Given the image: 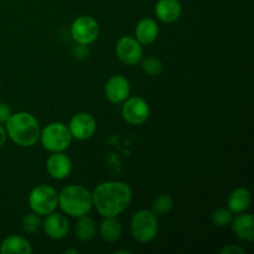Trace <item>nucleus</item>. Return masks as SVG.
Segmentation results:
<instances>
[{"mask_svg": "<svg viewBox=\"0 0 254 254\" xmlns=\"http://www.w3.org/2000/svg\"><path fill=\"white\" fill-rule=\"evenodd\" d=\"M131 198L130 186L119 180L101 183L92 192L93 207L102 217H118L129 207Z\"/></svg>", "mask_w": 254, "mask_h": 254, "instance_id": "f257e3e1", "label": "nucleus"}, {"mask_svg": "<svg viewBox=\"0 0 254 254\" xmlns=\"http://www.w3.org/2000/svg\"><path fill=\"white\" fill-rule=\"evenodd\" d=\"M7 138L21 148H31L39 141L41 127L34 114L29 112L12 113L5 123Z\"/></svg>", "mask_w": 254, "mask_h": 254, "instance_id": "f03ea898", "label": "nucleus"}, {"mask_svg": "<svg viewBox=\"0 0 254 254\" xmlns=\"http://www.w3.org/2000/svg\"><path fill=\"white\" fill-rule=\"evenodd\" d=\"M59 207L69 217H81L88 215L93 208L92 192L83 185H67L59 192Z\"/></svg>", "mask_w": 254, "mask_h": 254, "instance_id": "7ed1b4c3", "label": "nucleus"}, {"mask_svg": "<svg viewBox=\"0 0 254 254\" xmlns=\"http://www.w3.org/2000/svg\"><path fill=\"white\" fill-rule=\"evenodd\" d=\"M159 218L158 215L148 208L139 210L131 216L130 233L139 243H149L158 236Z\"/></svg>", "mask_w": 254, "mask_h": 254, "instance_id": "20e7f679", "label": "nucleus"}, {"mask_svg": "<svg viewBox=\"0 0 254 254\" xmlns=\"http://www.w3.org/2000/svg\"><path fill=\"white\" fill-rule=\"evenodd\" d=\"M72 139L73 138H72L68 126L61 122H54L41 129L39 140L47 151L59 153V151H64L68 149Z\"/></svg>", "mask_w": 254, "mask_h": 254, "instance_id": "39448f33", "label": "nucleus"}, {"mask_svg": "<svg viewBox=\"0 0 254 254\" xmlns=\"http://www.w3.org/2000/svg\"><path fill=\"white\" fill-rule=\"evenodd\" d=\"M27 202L32 212L47 216L59 207V192L50 185H37L30 191Z\"/></svg>", "mask_w": 254, "mask_h": 254, "instance_id": "423d86ee", "label": "nucleus"}, {"mask_svg": "<svg viewBox=\"0 0 254 254\" xmlns=\"http://www.w3.org/2000/svg\"><path fill=\"white\" fill-rule=\"evenodd\" d=\"M101 32L98 21L89 15L78 16L71 25L72 40L77 45L89 46L97 41Z\"/></svg>", "mask_w": 254, "mask_h": 254, "instance_id": "0eeeda50", "label": "nucleus"}, {"mask_svg": "<svg viewBox=\"0 0 254 254\" xmlns=\"http://www.w3.org/2000/svg\"><path fill=\"white\" fill-rule=\"evenodd\" d=\"M122 106V117L131 126H143L150 117L149 103L141 97L129 96Z\"/></svg>", "mask_w": 254, "mask_h": 254, "instance_id": "6e6552de", "label": "nucleus"}, {"mask_svg": "<svg viewBox=\"0 0 254 254\" xmlns=\"http://www.w3.org/2000/svg\"><path fill=\"white\" fill-rule=\"evenodd\" d=\"M116 55L119 61L128 66L140 64L143 59V45L133 36H123L116 45Z\"/></svg>", "mask_w": 254, "mask_h": 254, "instance_id": "1a4fd4ad", "label": "nucleus"}, {"mask_svg": "<svg viewBox=\"0 0 254 254\" xmlns=\"http://www.w3.org/2000/svg\"><path fill=\"white\" fill-rule=\"evenodd\" d=\"M68 129L71 131L72 138L76 140H88L96 134V118L87 112H79L71 118L68 123Z\"/></svg>", "mask_w": 254, "mask_h": 254, "instance_id": "9d476101", "label": "nucleus"}, {"mask_svg": "<svg viewBox=\"0 0 254 254\" xmlns=\"http://www.w3.org/2000/svg\"><path fill=\"white\" fill-rule=\"evenodd\" d=\"M130 82L123 74H114L104 84L106 98L113 104H122L130 96Z\"/></svg>", "mask_w": 254, "mask_h": 254, "instance_id": "9b49d317", "label": "nucleus"}, {"mask_svg": "<svg viewBox=\"0 0 254 254\" xmlns=\"http://www.w3.org/2000/svg\"><path fill=\"white\" fill-rule=\"evenodd\" d=\"M45 220L42 221V228H44L45 235L49 238L55 241L64 240L69 233V221L64 216V213L52 212L50 215L45 216Z\"/></svg>", "mask_w": 254, "mask_h": 254, "instance_id": "f8f14e48", "label": "nucleus"}, {"mask_svg": "<svg viewBox=\"0 0 254 254\" xmlns=\"http://www.w3.org/2000/svg\"><path fill=\"white\" fill-rule=\"evenodd\" d=\"M45 166L47 174L55 180H64L72 173V161L64 151L51 153Z\"/></svg>", "mask_w": 254, "mask_h": 254, "instance_id": "ddd939ff", "label": "nucleus"}, {"mask_svg": "<svg viewBox=\"0 0 254 254\" xmlns=\"http://www.w3.org/2000/svg\"><path fill=\"white\" fill-rule=\"evenodd\" d=\"M155 16L165 24H173L180 19L183 5L179 0H158L154 7Z\"/></svg>", "mask_w": 254, "mask_h": 254, "instance_id": "4468645a", "label": "nucleus"}, {"mask_svg": "<svg viewBox=\"0 0 254 254\" xmlns=\"http://www.w3.org/2000/svg\"><path fill=\"white\" fill-rule=\"evenodd\" d=\"M230 227L240 240L245 242L254 241V216L252 213H237V216L233 217Z\"/></svg>", "mask_w": 254, "mask_h": 254, "instance_id": "2eb2a0df", "label": "nucleus"}, {"mask_svg": "<svg viewBox=\"0 0 254 254\" xmlns=\"http://www.w3.org/2000/svg\"><path fill=\"white\" fill-rule=\"evenodd\" d=\"M159 25L151 17H144L135 26V39L140 42L143 46L151 45L158 40L159 37Z\"/></svg>", "mask_w": 254, "mask_h": 254, "instance_id": "dca6fc26", "label": "nucleus"}, {"mask_svg": "<svg viewBox=\"0 0 254 254\" xmlns=\"http://www.w3.org/2000/svg\"><path fill=\"white\" fill-rule=\"evenodd\" d=\"M32 252H34V248H32L31 243L22 236H7L0 243V253L1 254H31Z\"/></svg>", "mask_w": 254, "mask_h": 254, "instance_id": "f3484780", "label": "nucleus"}, {"mask_svg": "<svg viewBox=\"0 0 254 254\" xmlns=\"http://www.w3.org/2000/svg\"><path fill=\"white\" fill-rule=\"evenodd\" d=\"M251 203H252V193H251V191L247 188H243V186L235 189L231 192L227 201L228 208L235 215L246 212L250 208Z\"/></svg>", "mask_w": 254, "mask_h": 254, "instance_id": "a211bd4d", "label": "nucleus"}, {"mask_svg": "<svg viewBox=\"0 0 254 254\" xmlns=\"http://www.w3.org/2000/svg\"><path fill=\"white\" fill-rule=\"evenodd\" d=\"M99 225V235L102 240L108 243L118 242L119 238L122 237L123 233V227H122L121 221L117 217H103Z\"/></svg>", "mask_w": 254, "mask_h": 254, "instance_id": "6ab92c4d", "label": "nucleus"}, {"mask_svg": "<svg viewBox=\"0 0 254 254\" xmlns=\"http://www.w3.org/2000/svg\"><path fill=\"white\" fill-rule=\"evenodd\" d=\"M74 235L82 242H89L93 240L97 235V226L93 218L87 215L78 217L74 226Z\"/></svg>", "mask_w": 254, "mask_h": 254, "instance_id": "aec40b11", "label": "nucleus"}, {"mask_svg": "<svg viewBox=\"0 0 254 254\" xmlns=\"http://www.w3.org/2000/svg\"><path fill=\"white\" fill-rule=\"evenodd\" d=\"M174 208V198L168 193H160L156 196L151 205V211L158 216L168 215Z\"/></svg>", "mask_w": 254, "mask_h": 254, "instance_id": "412c9836", "label": "nucleus"}, {"mask_svg": "<svg viewBox=\"0 0 254 254\" xmlns=\"http://www.w3.org/2000/svg\"><path fill=\"white\" fill-rule=\"evenodd\" d=\"M233 217H235V213H233L230 208L220 207L217 208V210L213 211L212 216H211V221H212V223L216 227L226 228L230 227Z\"/></svg>", "mask_w": 254, "mask_h": 254, "instance_id": "4be33fe9", "label": "nucleus"}, {"mask_svg": "<svg viewBox=\"0 0 254 254\" xmlns=\"http://www.w3.org/2000/svg\"><path fill=\"white\" fill-rule=\"evenodd\" d=\"M141 64V68L143 71L145 72L146 74L151 77H156V76H160L163 73V69H164V64L158 57H154V56H148L145 59H141L140 61Z\"/></svg>", "mask_w": 254, "mask_h": 254, "instance_id": "5701e85b", "label": "nucleus"}, {"mask_svg": "<svg viewBox=\"0 0 254 254\" xmlns=\"http://www.w3.org/2000/svg\"><path fill=\"white\" fill-rule=\"evenodd\" d=\"M42 228L41 216L35 212H30L24 216L22 218V230L29 235H35Z\"/></svg>", "mask_w": 254, "mask_h": 254, "instance_id": "b1692460", "label": "nucleus"}, {"mask_svg": "<svg viewBox=\"0 0 254 254\" xmlns=\"http://www.w3.org/2000/svg\"><path fill=\"white\" fill-rule=\"evenodd\" d=\"M12 114L11 108L5 102H0V124H5Z\"/></svg>", "mask_w": 254, "mask_h": 254, "instance_id": "393cba45", "label": "nucleus"}, {"mask_svg": "<svg viewBox=\"0 0 254 254\" xmlns=\"http://www.w3.org/2000/svg\"><path fill=\"white\" fill-rule=\"evenodd\" d=\"M221 254H245L246 251L237 245H227L220 251Z\"/></svg>", "mask_w": 254, "mask_h": 254, "instance_id": "a878e982", "label": "nucleus"}, {"mask_svg": "<svg viewBox=\"0 0 254 254\" xmlns=\"http://www.w3.org/2000/svg\"><path fill=\"white\" fill-rule=\"evenodd\" d=\"M73 52H74V55H76V57H78V59H84V57L88 56V54H89L88 46H84V45H78V46L73 50Z\"/></svg>", "mask_w": 254, "mask_h": 254, "instance_id": "bb28decb", "label": "nucleus"}, {"mask_svg": "<svg viewBox=\"0 0 254 254\" xmlns=\"http://www.w3.org/2000/svg\"><path fill=\"white\" fill-rule=\"evenodd\" d=\"M6 139H7V134H6V129L2 124H0V148L4 146V144L6 143Z\"/></svg>", "mask_w": 254, "mask_h": 254, "instance_id": "cd10ccee", "label": "nucleus"}, {"mask_svg": "<svg viewBox=\"0 0 254 254\" xmlns=\"http://www.w3.org/2000/svg\"><path fill=\"white\" fill-rule=\"evenodd\" d=\"M64 253L66 254H77L78 253V251L77 250H66L64 251Z\"/></svg>", "mask_w": 254, "mask_h": 254, "instance_id": "c85d7f7f", "label": "nucleus"}]
</instances>
